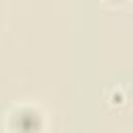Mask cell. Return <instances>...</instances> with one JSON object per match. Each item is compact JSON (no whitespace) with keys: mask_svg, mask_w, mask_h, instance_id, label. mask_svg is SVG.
Listing matches in <instances>:
<instances>
[{"mask_svg":"<svg viewBox=\"0 0 133 133\" xmlns=\"http://www.w3.org/2000/svg\"><path fill=\"white\" fill-rule=\"evenodd\" d=\"M6 127L10 133H42L46 127L44 112L35 104H19L8 112Z\"/></svg>","mask_w":133,"mask_h":133,"instance_id":"1","label":"cell"}]
</instances>
